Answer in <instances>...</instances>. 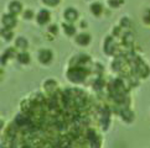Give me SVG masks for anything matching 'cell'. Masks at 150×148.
Wrapping results in <instances>:
<instances>
[{
  "label": "cell",
  "instance_id": "obj_14",
  "mask_svg": "<svg viewBox=\"0 0 150 148\" xmlns=\"http://www.w3.org/2000/svg\"><path fill=\"white\" fill-rule=\"evenodd\" d=\"M122 3V0H110L109 1V4L112 5V6H117L118 4H120Z\"/></svg>",
  "mask_w": 150,
  "mask_h": 148
},
{
  "label": "cell",
  "instance_id": "obj_11",
  "mask_svg": "<svg viewBox=\"0 0 150 148\" xmlns=\"http://www.w3.org/2000/svg\"><path fill=\"white\" fill-rule=\"evenodd\" d=\"M19 61L21 63H28L29 62V56L26 53H21V54H19Z\"/></svg>",
  "mask_w": 150,
  "mask_h": 148
},
{
  "label": "cell",
  "instance_id": "obj_16",
  "mask_svg": "<svg viewBox=\"0 0 150 148\" xmlns=\"http://www.w3.org/2000/svg\"><path fill=\"white\" fill-rule=\"evenodd\" d=\"M25 15H26V17H28V19H30V17H31V15H33V14H31V11H26V14H25Z\"/></svg>",
  "mask_w": 150,
  "mask_h": 148
},
{
  "label": "cell",
  "instance_id": "obj_2",
  "mask_svg": "<svg viewBox=\"0 0 150 148\" xmlns=\"http://www.w3.org/2000/svg\"><path fill=\"white\" fill-rule=\"evenodd\" d=\"M3 22L8 29H11L15 26V24H16V20H15V17L11 16V15H5L3 19Z\"/></svg>",
  "mask_w": 150,
  "mask_h": 148
},
{
  "label": "cell",
  "instance_id": "obj_6",
  "mask_svg": "<svg viewBox=\"0 0 150 148\" xmlns=\"http://www.w3.org/2000/svg\"><path fill=\"white\" fill-rule=\"evenodd\" d=\"M10 11H11L13 14H18L20 13V10H21V4L19 1H13L11 4H10Z\"/></svg>",
  "mask_w": 150,
  "mask_h": 148
},
{
  "label": "cell",
  "instance_id": "obj_4",
  "mask_svg": "<svg viewBox=\"0 0 150 148\" xmlns=\"http://www.w3.org/2000/svg\"><path fill=\"white\" fill-rule=\"evenodd\" d=\"M52 58V53L50 51H42L40 53V61L42 63H49Z\"/></svg>",
  "mask_w": 150,
  "mask_h": 148
},
{
  "label": "cell",
  "instance_id": "obj_3",
  "mask_svg": "<svg viewBox=\"0 0 150 148\" xmlns=\"http://www.w3.org/2000/svg\"><path fill=\"white\" fill-rule=\"evenodd\" d=\"M50 19V14L49 11H46V10H42V11L39 13V16H37V21H39L40 24H45Z\"/></svg>",
  "mask_w": 150,
  "mask_h": 148
},
{
  "label": "cell",
  "instance_id": "obj_1",
  "mask_svg": "<svg viewBox=\"0 0 150 148\" xmlns=\"http://www.w3.org/2000/svg\"><path fill=\"white\" fill-rule=\"evenodd\" d=\"M84 72L82 69H79V68H73V69L68 73V78L71 79L73 82H82L84 79Z\"/></svg>",
  "mask_w": 150,
  "mask_h": 148
},
{
  "label": "cell",
  "instance_id": "obj_15",
  "mask_svg": "<svg viewBox=\"0 0 150 148\" xmlns=\"http://www.w3.org/2000/svg\"><path fill=\"white\" fill-rule=\"evenodd\" d=\"M1 34H3V35H5V38H8V40L10 38V36H11V34L8 32V31L5 30V29H4V30H1Z\"/></svg>",
  "mask_w": 150,
  "mask_h": 148
},
{
  "label": "cell",
  "instance_id": "obj_7",
  "mask_svg": "<svg viewBox=\"0 0 150 148\" xmlns=\"http://www.w3.org/2000/svg\"><path fill=\"white\" fill-rule=\"evenodd\" d=\"M89 36L88 35H79L78 37H77V42L79 45H87L88 42H89Z\"/></svg>",
  "mask_w": 150,
  "mask_h": 148
},
{
  "label": "cell",
  "instance_id": "obj_12",
  "mask_svg": "<svg viewBox=\"0 0 150 148\" xmlns=\"http://www.w3.org/2000/svg\"><path fill=\"white\" fill-rule=\"evenodd\" d=\"M144 21H145L146 24H150V9L146 10L145 15H144Z\"/></svg>",
  "mask_w": 150,
  "mask_h": 148
},
{
  "label": "cell",
  "instance_id": "obj_5",
  "mask_svg": "<svg viewBox=\"0 0 150 148\" xmlns=\"http://www.w3.org/2000/svg\"><path fill=\"white\" fill-rule=\"evenodd\" d=\"M65 16H66L67 20L73 21V20H76V17H77V11L74 9H67L66 13H65Z\"/></svg>",
  "mask_w": 150,
  "mask_h": 148
},
{
  "label": "cell",
  "instance_id": "obj_17",
  "mask_svg": "<svg viewBox=\"0 0 150 148\" xmlns=\"http://www.w3.org/2000/svg\"><path fill=\"white\" fill-rule=\"evenodd\" d=\"M24 148H31V147H30V146H25Z\"/></svg>",
  "mask_w": 150,
  "mask_h": 148
},
{
  "label": "cell",
  "instance_id": "obj_8",
  "mask_svg": "<svg viewBox=\"0 0 150 148\" xmlns=\"http://www.w3.org/2000/svg\"><path fill=\"white\" fill-rule=\"evenodd\" d=\"M16 46L20 47V48H25V47H28V41L25 38H23V37H20V38H18V41H16Z\"/></svg>",
  "mask_w": 150,
  "mask_h": 148
},
{
  "label": "cell",
  "instance_id": "obj_10",
  "mask_svg": "<svg viewBox=\"0 0 150 148\" xmlns=\"http://www.w3.org/2000/svg\"><path fill=\"white\" fill-rule=\"evenodd\" d=\"M63 27H65L67 35H72V34H74V31H76L73 26H71V25H63Z\"/></svg>",
  "mask_w": 150,
  "mask_h": 148
},
{
  "label": "cell",
  "instance_id": "obj_9",
  "mask_svg": "<svg viewBox=\"0 0 150 148\" xmlns=\"http://www.w3.org/2000/svg\"><path fill=\"white\" fill-rule=\"evenodd\" d=\"M91 10H92V11L96 14V15H99L100 13H102V6L99 4H93L92 6H91Z\"/></svg>",
  "mask_w": 150,
  "mask_h": 148
},
{
  "label": "cell",
  "instance_id": "obj_13",
  "mask_svg": "<svg viewBox=\"0 0 150 148\" xmlns=\"http://www.w3.org/2000/svg\"><path fill=\"white\" fill-rule=\"evenodd\" d=\"M44 1L46 3V4H49V5H56L60 0H44Z\"/></svg>",
  "mask_w": 150,
  "mask_h": 148
}]
</instances>
